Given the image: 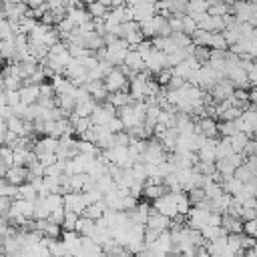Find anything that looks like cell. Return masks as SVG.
Instances as JSON below:
<instances>
[{"label":"cell","mask_w":257,"mask_h":257,"mask_svg":"<svg viewBox=\"0 0 257 257\" xmlns=\"http://www.w3.org/2000/svg\"><path fill=\"white\" fill-rule=\"evenodd\" d=\"M104 86L108 88V92L131 90V78L126 76V72L122 70V66H114V68L104 76Z\"/></svg>","instance_id":"obj_1"},{"label":"cell","mask_w":257,"mask_h":257,"mask_svg":"<svg viewBox=\"0 0 257 257\" xmlns=\"http://www.w3.org/2000/svg\"><path fill=\"white\" fill-rule=\"evenodd\" d=\"M116 114H118V108L112 102L104 100V102H96V106H94V110L90 114V120H92V124H106Z\"/></svg>","instance_id":"obj_2"},{"label":"cell","mask_w":257,"mask_h":257,"mask_svg":"<svg viewBox=\"0 0 257 257\" xmlns=\"http://www.w3.org/2000/svg\"><path fill=\"white\" fill-rule=\"evenodd\" d=\"M167 22V16H163L161 12L151 16V18H145L141 20V32L145 34V38H153V36H159L161 34V28L163 24Z\"/></svg>","instance_id":"obj_3"},{"label":"cell","mask_w":257,"mask_h":257,"mask_svg":"<svg viewBox=\"0 0 257 257\" xmlns=\"http://www.w3.org/2000/svg\"><path fill=\"white\" fill-rule=\"evenodd\" d=\"M64 207L76 211L78 215H82L84 209L88 207V201L84 197V191H68V193H64Z\"/></svg>","instance_id":"obj_4"},{"label":"cell","mask_w":257,"mask_h":257,"mask_svg":"<svg viewBox=\"0 0 257 257\" xmlns=\"http://www.w3.org/2000/svg\"><path fill=\"white\" fill-rule=\"evenodd\" d=\"M147 68L157 76L163 68H167V52L165 50H159V48H155L149 56H147Z\"/></svg>","instance_id":"obj_5"},{"label":"cell","mask_w":257,"mask_h":257,"mask_svg":"<svg viewBox=\"0 0 257 257\" xmlns=\"http://www.w3.org/2000/svg\"><path fill=\"white\" fill-rule=\"evenodd\" d=\"M147 227H151V229H155V231L163 233V231L171 229V217L163 215L161 211H157V209L153 207V211H151V217H149V221H147Z\"/></svg>","instance_id":"obj_6"},{"label":"cell","mask_w":257,"mask_h":257,"mask_svg":"<svg viewBox=\"0 0 257 257\" xmlns=\"http://www.w3.org/2000/svg\"><path fill=\"white\" fill-rule=\"evenodd\" d=\"M133 12H135V20H145V18H151L155 14H159L157 10V4L155 2H139L133 6Z\"/></svg>","instance_id":"obj_7"},{"label":"cell","mask_w":257,"mask_h":257,"mask_svg":"<svg viewBox=\"0 0 257 257\" xmlns=\"http://www.w3.org/2000/svg\"><path fill=\"white\" fill-rule=\"evenodd\" d=\"M197 126H199V133H203L205 137H221V135H219V126H217V118H215V116H203V118H197Z\"/></svg>","instance_id":"obj_8"},{"label":"cell","mask_w":257,"mask_h":257,"mask_svg":"<svg viewBox=\"0 0 257 257\" xmlns=\"http://www.w3.org/2000/svg\"><path fill=\"white\" fill-rule=\"evenodd\" d=\"M4 179H6L8 183L22 185V183H26V179H28V167H18V165H12V167L8 169V173L4 175Z\"/></svg>","instance_id":"obj_9"},{"label":"cell","mask_w":257,"mask_h":257,"mask_svg":"<svg viewBox=\"0 0 257 257\" xmlns=\"http://www.w3.org/2000/svg\"><path fill=\"white\" fill-rule=\"evenodd\" d=\"M66 16H68L76 26L82 24V22H86V20H92V14L88 12V8H82V4H78V6H68Z\"/></svg>","instance_id":"obj_10"},{"label":"cell","mask_w":257,"mask_h":257,"mask_svg":"<svg viewBox=\"0 0 257 257\" xmlns=\"http://www.w3.org/2000/svg\"><path fill=\"white\" fill-rule=\"evenodd\" d=\"M124 64H126L131 70H137V72H141V70L147 68V62H145L143 54H141L137 48H131V50H128V54H126V58H124Z\"/></svg>","instance_id":"obj_11"},{"label":"cell","mask_w":257,"mask_h":257,"mask_svg":"<svg viewBox=\"0 0 257 257\" xmlns=\"http://www.w3.org/2000/svg\"><path fill=\"white\" fill-rule=\"evenodd\" d=\"M20 96L24 104H34L40 98V84H24L20 88Z\"/></svg>","instance_id":"obj_12"},{"label":"cell","mask_w":257,"mask_h":257,"mask_svg":"<svg viewBox=\"0 0 257 257\" xmlns=\"http://www.w3.org/2000/svg\"><path fill=\"white\" fill-rule=\"evenodd\" d=\"M243 219L241 217H235L231 213H223V227L229 231V233H245L243 231Z\"/></svg>","instance_id":"obj_13"},{"label":"cell","mask_w":257,"mask_h":257,"mask_svg":"<svg viewBox=\"0 0 257 257\" xmlns=\"http://www.w3.org/2000/svg\"><path fill=\"white\" fill-rule=\"evenodd\" d=\"M249 135L245 133V131H239V133H235L233 137H229V141H231V147H233V151L235 153H243L245 151V147H247V143H249Z\"/></svg>","instance_id":"obj_14"},{"label":"cell","mask_w":257,"mask_h":257,"mask_svg":"<svg viewBox=\"0 0 257 257\" xmlns=\"http://www.w3.org/2000/svg\"><path fill=\"white\" fill-rule=\"evenodd\" d=\"M108 207H106V203H104V199L102 201H98V203H90L86 209H84V213L82 215H86V217H90V219H100V217H104V211H106Z\"/></svg>","instance_id":"obj_15"},{"label":"cell","mask_w":257,"mask_h":257,"mask_svg":"<svg viewBox=\"0 0 257 257\" xmlns=\"http://www.w3.org/2000/svg\"><path fill=\"white\" fill-rule=\"evenodd\" d=\"M86 8H88V12L92 14V18H106V14H108V6L106 4H102L100 0H94V2H90V4H86Z\"/></svg>","instance_id":"obj_16"},{"label":"cell","mask_w":257,"mask_h":257,"mask_svg":"<svg viewBox=\"0 0 257 257\" xmlns=\"http://www.w3.org/2000/svg\"><path fill=\"white\" fill-rule=\"evenodd\" d=\"M213 34H215V32H211V30H203V28H199V30L193 34V42H195L197 46H209V48H211Z\"/></svg>","instance_id":"obj_17"},{"label":"cell","mask_w":257,"mask_h":257,"mask_svg":"<svg viewBox=\"0 0 257 257\" xmlns=\"http://www.w3.org/2000/svg\"><path fill=\"white\" fill-rule=\"evenodd\" d=\"M24 86V78L18 74H10V76H2V88L8 90H20Z\"/></svg>","instance_id":"obj_18"},{"label":"cell","mask_w":257,"mask_h":257,"mask_svg":"<svg viewBox=\"0 0 257 257\" xmlns=\"http://www.w3.org/2000/svg\"><path fill=\"white\" fill-rule=\"evenodd\" d=\"M0 195L12 197V199H20V185L8 183V181L2 177V183H0Z\"/></svg>","instance_id":"obj_19"},{"label":"cell","mask_w":257,"mask_h":257,"mask_svg":"<svg viewBox=\"0 0 257 257\" xmlns=\"http://www.w3.org/2000/svg\"><path fill=\"white\" fill-rule=\"evenodd\" d=\"M233 147H231V141L229 137H221L219 143H217V159H227L229 155H233Z\"/></svg>","instance_id":"obj_20"},{"label":"cell","mask_w":257,"mask_h":257,"mask_svg":"<svg viewBox=\"0 0 257 257\" xmlns=\"http://www.w3.org/2000/svg\"><path fill=\"white\" fill-rule=\"evenodd\" d=\"M94 106H96V100H94V98H88V100H84V102H78V104L74 106V112H76L78 116H90L92 110H94Z\"/></svg>","instance_id":"obj_21"},{"label":"cell","mask_w":257,"mask_h":257,"mask_svg":"<svg viewBox=\"0 0 257 257\" xmlns=\"http://www.w3.org/2000/svg\"><path fill=\"white\" fill-rule=\"evenodd\" d=\"M20 197L22 199H28V201H36L38 199V189L32 185V183H22L20 185Z\"/></svg>","instance_id":"obj_22"},{"label":"cell","mask_w":257,"mask_h":257,"mask_svg":"<svg viewBox=\"0 0 257 257\" xmlns=\"http://www.w3.org/2000/svg\"><path fill=\"white\" fill-rule=\"evenodd\" d=\"M86 179H88V173H74V175H70V191H82Z\"/></svg>","instance_id":"obj_23"},{"label":"cell","mask_w":257,"mask_h":257,"mask_svg":"<svg viewBox=\"0 0 257 257\" xmlns=\"http://www.w3.org/2000/svg\"><path fill=\"white\" fill-rule=\"evenodd\" d=\"M167 8H169L173 14H187L189 0H167Z\"/></svg>","instance_id":"obj_24"},{"label":"cell","mask_w":257,"mask_h":257,"mask_svg":"<svg viewBox=\"0 0 257 257\" xmlns=\"http://www.w3.org/2000/svg\"><path fill=\"white\" fill-rule=\"evenodd\" d=\"M207 10H209V2L207 0H189L187 14H199V12H207Z\"/></svg>","instance_id":"obj_25"},{"label":"cell","mask_w":257,"mask_h":257,"mask_svg":"<svg viewBox=\"0 0 257 257\" xmlns=\"http://www.w3.org/2000/svg\"><path fill=\"white\" fill-rule=\"evenodd\" d=\"M199 30V24H197V20L191 16V14H185L183 16V32H187V34H195Z\"/></svg>","instance_id":"obj_26"},{"label":"cell","mask_w":257,"mask_h":257,"mask_svg":"<svg viewBox=\"0 0 257 257\" xmlns=\"http://www.w3.org/2000/svg\"><path fill=\"white\" fill-rule=\"evenodd\" d=\"M193 72V66L189 64V60L185 58L183 62H179L177 66H173V74H177V76H183V78H189V74Z\"/></svg>","instance_id":"obj_27"},{"label":"cell","mask_w":257,"mask_h":257,"mask_svg":"<svg viewBox=\"0 0 257 257\" xmlns=\"http://www.w3.org/2000/svg\"><path fill=\"white\" fill-rule=\"evenodd\" d=\"M78 213L72 211V209H66V215H64V223H62V229H76V223H78Z\"/></svg>","instance_id":"obj_28"},{"label":"cell","mask_w":257,"mask_h":257,"mask_svg":"<svg viewBox=\"0 0 257 257\" xmlns=\"http://www.w3.org/2000/svg\"><path fill=\"white\" fill-rule=\"evenodd\" d=\"M187 193H189V199H191L193 205H199V203H203V201L207 199V193H205L203 187H195V189H191V191H187Z\"/></svg>","instance_id":"obj_29"},{"label":"cell","mask_w":257,"mask_h":257,"mask_svg":"<svg viewBox=\"0 0 257 257\" xmlns=\"http://www.w3.org/2000/svg\"><path fill=\"white\" fill-rule=\"evenodd\" d=\"M233 175H235L237 179H241L243 183H247V181H251V179L255 177V175L251 173V169H249V167H247L245 163H243V165H239V167L235 169V173H233Z\"/></svg>","instance_id":"obj_30"},{"label":"cell","mask_w":257,"mask_h":257,"mask_svg":"<svg viewBox=\"0 0 257 257\" xmlns=\"http://www.w3.org/2000/svg\"><path fill=\"white\" fill-rule=\"evenodd\" d=\"M0 36L2 40L6 38H14V28H12V22L8 18H2V24H0Z\"/></svg>","instance_id":"obj_31"},{"label":"cell","mask_w":257,"mask_h":257,"mask_svg":"<svg viewBox=\"0 0 257 257\" xmlns=\"http://www.w3.org/2000/svg\"><path fill=\"white\" fill-rule=\"evenodd\" d=\"M215 163H217V171H221L223 175H233L235 173V167L227 159H217Z\"/></svg>","instance_id":"obj_32"},{"label":"cell","mask_w":257,"mask_h":257,"mask_svg":"<svg viewBox=\"0 0 257 257\" xmlns=\"http://www.w3.org/2000/svg\"><path fill=\"white\" fill-rule=\"evenodd\" d=\"M12 203H14L12 197L0 195V215H6V217H8V213H10V209H12Z\"/></svg>","instance_id":"obj_33"},{"label":"cell","mask_w":257,"mask_h":257,"mask_svg":"<svg viewBox=\"0 0 257 257\" xmlns=\"http://www.w3.org/2000/svg\"><path fill=\"white\" fill-rule=\"evenodd\" d=\"M171 78H173V68H169V66H167V68H163V70L157 74V80L161 82V86H167Z\"/></svg>","instance_id":"obj_34"},{"label":"cell","mask_w":257,"mask_h":257,"mask_svg":"<svg viewBox=\"0 0 257 257\" xmlns=\"http://www.w3.org/2000/svg\"><path fill=\"white\" fill-rule=\"evenodd\" d=\"M106 126L112 131V133H120V131H124V122H122V118L116 114L114 118H110L108 122H106Z\"/></svg>","instance_id":"obj_35"},{"label":"cell","mask_w":257,"mask_h":257,"mask_svg":"<svg viewBox=\"0 0 257 257\" xmlns=\"http://www.w3.org/2000/svg\"><path fill=\"white\" fill-rule=\"evenodd\" d=\"M187 84V78H183V76H177V74H173V78L169 80V88H173V90H177V88H183Z\"/></svg>","instance_id":"obj_36"},{"label":"cell","mask_w":257,"mask_h":257,"mask_svg":"<svg viewBox=\"0 0 257 257\" xmlns=\"http://www.w3.org/2000/svg\"><path fill=\"white\" fill-rule=\"evenodd\" d=\"M243 155H245V157L257 155V139H255V137H251V139H249V143H247V147H245Z\"/></svg>","instance_id":"obj_37"},{"label":"cell","mask_w":257,"mask_h":257,"mask_svg":"<svg viewBox=\"0 0 257 257\" xmlns=\"http://www.w3.org/2000/svg\"><path fill=\"white\" fill-rule=\"evenodd\" d=\"M249 82H251V88H253V86H257V64L249 70Z\"/></svg>","instance_id":"obj_38"},{"label":"cell","mask_w":257,"mask_h":257,"mask_svg":"<svg viewBox=\"0 0 257 257\" xmlns=\"http://www.w3.org/2000/svg\"><path fill=\"white\" fill-rule=\"evenodd\" d=\"M249 100H251L253 104H257V86H253V88L249 90Z\"/></svg>","instance_id":"obj_39"}]
</instances>
